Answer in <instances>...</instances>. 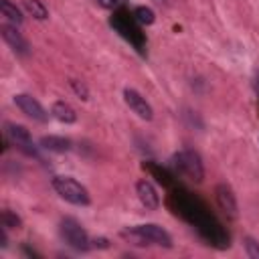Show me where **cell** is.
Segmentation results:
<instances>
[{
  "instance_id": "19",
  "label": "cell",
  "mask_w": 259,
  "mask_h": 259,
  "mask_svg": "<svg viewBox=\"0 0 259 259\" xmlns=\"http://www.w3.org/2000/svg\"><path fill=\"white\" fill-rule=\"evenodd\" d=\"M69 85H71L73 93H75V95H77L79 99H83V101H87V99H89V89H87V85H85L83 81L71 79V81H69Z\"/></svg>"
},
{
  "instance_id": "7",
  "label": "cell",
  "mask_w": 259,
  "mask_h": 259,
  "mask_svg": "<svg viewBox=\"0 0 259 259\" xmlns=\"http://www.w3.org/2000/svg\"><path fill=\"white\" fill-rule=\"evenodd\" d=\"M214 200H217V206H219L229 219H237V217H239L237 198H235L233 190H231L227 184H217V186H214Z\"/></svg>"
},
{
  "instance_id": "5",
  "label": "cell",
  "mask_w": 259,
  "mask_h": 259,
  "mask_svg": "<svg viewBox=\"0 0 259 259\" xmlns=\"http://www.w3.org/2000/svg\"><path fill=\"white\" fill-rule=\"evenodd\" d=\"M14 103H16V107H18L26 117H30V119H34V121L45 123V121L49 119V113L45 111V107H42L32 95H28V93H16V95H14Z\"/></svg>"
},
{
  "instance_id": "2",
  "label": "cell",
  "mask_w": 259,
  "mask_h": 259,
  "mask_svg": "<svg viewBox=\"0 0 259 259\" xmlns=\"http://www.w3.org/2000/svg\"><path fill=\"white\" fill-rule=\"evenodd\" d=\"M59 233H61L63 241L69 247H73L75 251H87V249H91V239H89L87 231L81 227V223L77 219H73V217L61 219Z\"/></svg>"
},
{
  "instance_id": "6",
  "label": "cell",
  "mask_w": 259,
  "mask_h": 259,
  "mask_svg": "<svg viewBox=\"0 0 259 259\" xmlns=\"http://www.w3.org/2000/svg\"><path fill=\"white\" fill-rule=\"evenodd\" d=\"M123 101H125V105H127L140 119L150 121V119L154 117V109H152V105H150V103L146 101V97L140 95L136 89L125 87V89H123Z\"/></svg>"
},
{
  "instance_id": "13",
  "label": "cell",
  "mask_w": 259,
  "mask_h": 259,
  "mask_svg": "<svg viewBox=\"0 0 259 259\" xmlns=\"http://www.w3.org/2000/svg\"><path fill=\"white\" fill-rule=\"evenodd\" d=\"M119 237H121L125 243L134 245V247H150V245H152V243L148 241V237H146L138 227H125V229H121V231H119Z\"/></svg>"
},
{
  "instance_id": "3",
  "label": "cell",
  "mask_w": 259,
  "mask_h": 259,
  "mask_svg": "<svg viewBox=\"0 0 259 259\" xmlns=\"http://www.w3.org/2000/svg\"><path fill=\"white\" fill-rule=\"evenodd\" d=\"M174 164H176L178 172L182 176H186L188 180L202 182L204 166H202V160H200L198 152H194V150H180L178 154H174Z\"/></svg>"
},
{
  "instance_id": "21",
  "label": "cell",
  "mask_w": 259,
  "mask_h": 259,
  "mask_svg": "<svg viewBox=\"0 0 259 259\" xmlns=\"http://www.w3.org/2000/svg\"><path fill=\"white\" fill-rule=\"evenodd\" d=\"M97 4H99L101 8L113 10V8H117V6H119V0H97Z\"/></svg>"
},
{
  "instance_id": "9",
  "label": "cell",
  "mask_w": 259,
  "mask_h": 259,
  "mask_svg": "<svg viewBox=\"0 0 259 259\" xmlns=\"http://www.w3.org/2000/svg\"><path fill=\"white\" fill-rule=\"evenodd\" d=\"M138 229L148 237V241L156 247H164V249H172V237L166 229H162L156 223H146V225H138Z\"/></svg>"
},
{
  "instance_id": "4",
  "label": "cell",
  "mask_w": 259,
  "mask_h": 259,
  "mask_svg": "<svg viewBox=\"0 0 259 259\" xmlns=\"http://www.w3.org/2000/svg\"><path fill=\"white\" fill-rule=\"evenodd\" d=\"M6 134H8V138L12 140V144H14L18 150H22L26 156L38 158L36 148H34L32 138H30V132H28L24 125H20V123H6Z\"/></svg>"
},
{
  "instance_id": "14",
  "label": "cell",
  "mask_w": 259,
  "mask_h": 259,
  "mask_svg": "<svg viewBox=\"0 0 259 259\" xmlns=\"http://www.w3.org/2000/svg\"><path fill=\"white\" fill-rule=\"evenodd\" d=\"M22 6L36 20H47L49 18V10H47V6L40 0H22Z\"/></svg>"
},
{
  "instance_id": "20",
  "label": "cell",
  "mask_w": 259,
  "mask_h": 259,
  "mask_svg": "<svg viewBox=\"0 0 259 259\" xmlns=\"http://www.w3.org/2000/svg\"><path fill=\"white\" fill-rule=\"evenodd\" d=\"M91 247H95V249H107L109 247V241L105 237H95V239H91Z\"/></svg>"
},
{
  "instance_id": "11",
  "label": "cell",
  "mask_w": 259,
  "mask_h": 259,
  "mask_svg": "<svg viewBox=\"0 0 259 259\" xmlns=\"http://www.w3.org/2000/svg\"><path fill=\"white\" fill-rule=\"evenodd\" d=\"M51 115L61 123H75L77 121V113L67 101H55L51 107Z\"/></svg>"
},
{
  "instance_id": "16",
  "label": "cell",
  "mask_w": 259,
  "mask_h": 259,
  "mask_svg": "<svg viewBox=\"0 0 259 259\" xmlns=\"http://www.w3.org/2000/svg\"><path fill=\"white\" fill-rule=\"evenodd\" d=\"M134 18H136L140 24H152V22L156 20V14H154V10L148 8V6H138V8L134 10Z\"/></svg>"
},
{
  "instance_id": "18",
  "label": "cell",
  "mask_w": 259,
  "mask_h": 259,
  "mask_svg": "<svg viewBox=\"0 0 259 259\" xmlns=\"http://www.w3.org/2000/svg\"><path fill=\"white\" fill-rule=\"evenodd\" d=\"M243 249H245L247 257L259 259V241H255L253 237H243Z\"/></svg>"
},
{
  "instance_id": "8",
  "label": "cell",
  "mask_w": 259,
  "mask_h": 259,
  "mask_svg": "<svg viewBox=\"0 0 259 259\" xmlns=\"http://www.w3.org/2000/svg\"><path fill=\"white\" fill-rule=\"evenodd\" d=\"M136 194H138V200L142 202V206L146 210H158L160 194H158V190L154 188V184L150 180H146V178L138 180L136 182Z\"/></svg>"
},
{
  "instance_id": "17",
  "label": "cell",
  "mask_w": 259,
  "mask_h": 259,
  "mask_svg": "<svg viewBox=\"0 0 259 259\" xmlns=\"http://www.w3.org/2000/svg\"><path fill=\"white\" fill-rule=\"evenodd\" d=\"M0 221H2V227H6V229H20L22 227V221H20V217L18 214H14L12 210H2L0 212Z\"/></svg>"
},
{
  "instance_id": "15",
  "label": "cell",
  "mask_w": 259,
  "mask_h": 259,
  "mask_svg": "<svg viewBox=\"0 0 259 259\" xmlns=\"http://www.w3.org/2000/svg\"><path fill=\"white\" fill-rule=\"evenodd\" d=\"M0 12L6 20H10L14 24H22V14L16 8V4H12L10 0H0Z\"/></svg>"
},
{
  "instance_id": "12",
  "label": "cell",
  "mask_w": 259,
  "mask_h": 259,
  "mask_svg": "<svg viewBox=\"0 0 259 259\" xmlns=\"http://www.w3.org/2000/svg\"><path fill=\"white\" fill-rule=\"evenodd\" d=\"M40 146L49 152H55V154H65V152L71 150V142L63 136H42Z\"/></svg>"
},
{
  "instance_id": "1",
  "label": "cell",
  "mask_w": 259,
  "mask_h": 259,
  "mask_svg": "<svg viewBox=\"0 0 259 259\" xmlns=\"http://www.w3.org/2000/svg\"><path fill=\"white\" fill-rule=\"evenodd\" d=\"M51 184H53L55 192L63 200H67V202H71L75 206H87L91 202L87 188L81 182H77L75 178H71V176H55Z\"/></svg>"
},
{
  "instance_id": "10",
  "label": "cell",
  "mask_w": 259,
  "mask_h": 259,
  "mask_svg": "<svg viewBox=\"0 0 259 259\" xmlns=\"http://www.w3.org/2000/svg\"><path fill=\"white\" fill-rule=\"evenodd\" d=\"M0 34H2L4 42H6L14 53H18V55H26V53H28V42H26L24 36L16 30V26L4 22V24H0Z\"/></svg>"
},
{
  "instance_id": "22",
  "label": "cell",
  "mask_w": 259,
  "mask_h": 259,
  "mask_svg": "<svg viewBox=\"0 0 259 259\" xmlns=\"http://www.w3.org/2000/svg\"><path fill=\"white\" fill-rule=\"evenodd\" d=\"M257 142H259V138H257Z\"/></svg>"
}]
</instances>
